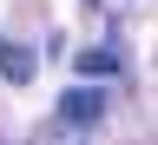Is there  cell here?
I'll return each instance as SVG.
<instances>
[{
  "label": "cell",
  "mask_w": 158,
  "mask_h": 145,
  "mask_svg": "<svg viewBox=\"0 0 158 145\" xmlns=\"http://www.w3.org/2000/svg\"><path fill=\"white\" fill-rule=\"evenodd\" d=\"M99 112H106V92H99L92 79H79V86H66V99H59V119H66V126H92Z\"/></svg>",
  "instance_id": "cell-1"
},
{
  "label": "cell",
  "mask_w": 158,
  "mask_h": 145,
  "mask_svg": "<svg viewBox=\"0 0 158 145\" xmlns=\"http://www.w3.org/2000/svg\"><path fill=\"white\" fill-rule=\"evenodd\" d=\"M33 73H40V53L27 40H0V79L7 86H33Z\"/></svg>",
  "instance_id": "cell-2"
},
{
  "label": "cell",
  "mask_w": 158,
  "mask_h": 145,
  "mask_svg": "<svg viewBox=\"0 0 158 145\" xmlns=\"http://www.w3.org/2000/svg\"><path fill=\"white\" fill-rule=\"evenodd\" d=\"M106 73H118V53H112V46H92V53H79V79H106Z\"/></svg>",
  "instance_id": "cell-3"
}]
</instances>
